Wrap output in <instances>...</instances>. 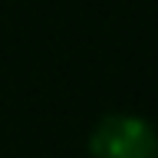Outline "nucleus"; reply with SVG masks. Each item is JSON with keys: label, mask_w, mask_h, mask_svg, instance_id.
<instances>
[{"label": "nucleus", "mask_w": 158, "mask_h": 158, "mask_svg": "<svg viewBox=\"0 0 158 158\" xmlns=\"http://www.w3.org/2000/svg\"><path fill=\"white\" fill-rule=\"evenodd\" d=\"M89 158H158V128L138 112H109L89 132Z\"/></svg>", "instance_id": "nucleus-1"}]
</instances>
